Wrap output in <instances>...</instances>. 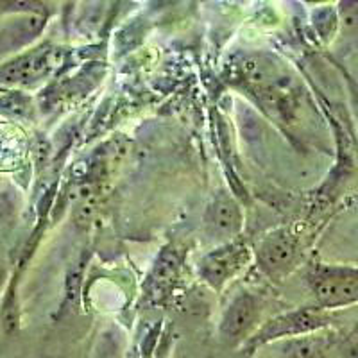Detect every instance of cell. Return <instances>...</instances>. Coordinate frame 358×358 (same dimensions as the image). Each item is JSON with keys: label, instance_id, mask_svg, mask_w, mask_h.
<instances>
[{"label": "cell", "instance_id": "9c48e42d", "mask_svg": "<svg viewBox=\"0 0 358 358\" xmlns=\"http://www.w3.org/2000/svg\"><path fill=\"white\" fill-rule=\"evenodd\" d=\"M328 342L324 337H313V335H301L294 337L281 348V358H322Z\"/></svg>", "mask_w": 358, "mask_h": 358}, {"label": "cell", "instance_id": "6da1fadb", "mask_svg": "<svg viewBox=\"0 0 358 358\" xmlns=\"http://www.w3.org/2000/svg\"><path fill=\"white\" fill-rule=\"evenodd\" d=\"M233 79L267 110H278V113L287 110L285 104L290 101V76L274 57L267 54L244 57L235 65Z\"/></svg>", "mask_w": 358, "mask_h": 358}, {"label": "cell", "instance_id": "30bf717a", "mask_svg": "<svg viewBox=\"0 0 358 358\" xmlns=\"http://www.w3.org/2000/svg\"><path fill=\"white\" fill-rule=\"evenodd\" d=\"M348 358H358V348H351V350L348 351Z\"/></svg>", "mask_w": 358, "mask_h": 358}, {"label": "cell", "instance_id": "ba28073f", "mask_svg": "<svg viewBox=\"0 0 358 358\" xmlns=\"http://www.w3.org/2000/svg\"><path fill=\"white\" fill-rule=\"evenodd\" d=\"M54 66V52L47 47L31 50L0 66V85H33Z\"/></svg>", "mask_w": 358, "mask_h": 358}, {"label": "cell", "instance_id": "7a4b0ae2", "mask_svg": "<svg viewBox=\"0 0 358 358\" xmlns=\"http://www.w3.org/2000/svg\"><path fill=\"white\" fill-rule=\"evenodd\" d=\"M306 283L321 308L338 310L358 305L357 265L313 264L306 273Z\"/></svg>", "mask_w": 358, "mask_h": 358}, {"label": "cell", "instance_id": "5b68a950", "mask_svg": "<svg viewBox=\"0 0 358 358\" xmlns=\"http://www.w3.org/2000/svg\"><path fill=\"white\" fill-rule=\"evenodd\" d=\"M262 301L252 292L242 290L236 294L224 310L219 324V334L224 344L241 346L248 344L249 338L260 330Z\"/></svg>", "mask_w": 358, "mask_h": 358}, {"label": "cell", "instance_id": "8992f818", "mask_svg": "<svg viewBox=\"0 0 358 358\" xmlns=\"http://www.w3.org/2000/svg\"><path fill=\"white\" fill-rule=\"evenodd\" d=\"M251 257V249L238 238L220 244L203 257L199 264V278L210 289L220 292L249 264Z\"/></svg>", "mask_w": 358, "mask_h": 358}, {"label": "cell", "instance_id": "52a82bcc", "mask_svg": "<svg viewBox=\"0 0 358 358\" xmlns=\"http://www.w3.org/2000/svg\"><path fill=\"white\" fill-rule=\"evenodd\" d=\"M204 233L212 241L228 244L238 238L244 228V210L226 190L217 192L204 212Z\"/></svg>", "mask_w": 358, "mask_h": 358}, {"label": "cell", "instance_id": "8fae6325", "mask_svg": "<svg viewBox=\"0 0 358 358\" xmlns=\"http://www.w3.org/2000/svg\"><path fill=\"white\" fill-rule=\"evenodd\" d=\"M208 358H219V357H208Z\"/></svg>", "mask_w": 358, "mask_h": 358}, {"label": "cell", "instance_id": "277c9868", "mask_svg": "<svg viewBox=\"0 0 358 358\" xmlns=\"http://www.w3.org/2000/svg\"><path fill=\"white\" fill-rule=\"evenodd\" d=\"M328 310L321 308H297L292 312L281 313L278 317L271 319L260 326V330L249 338V348H257L260 344L278 341V338H294L301 335H312L313 331L322 330L324 326L330 324Z\"/></svg>", "mask_w": 358, "mask_h": 358}, {"label": "cell", "instance_id": "7c38bea8", "mask_svg": "<svg viewBox=\"0 0 358 358\" xmlns=\"http://www.w3.org/2000/svg\"><path fill=\"white\" fill-rule=\"evenodd\" d=\"M56 358H62V357H56Z\"/></svg>", "mask_w": 358, "mask_h": 358}, {"label": "cell", "instance_id": "3957f363", "mask_svg": "<svg viewBox=\"0 0 358 358\" xmlns=\"http://www.w3.org/2000/svg\"><path fill=\"white\" fill-rule=\"evenodd\" d=\"M262 273L273 281H283L299 264V241L290 229H274L262 236L255 248Z\"/></svg>", "mask_w": 358, "mask_h": 358}]
</instances>
